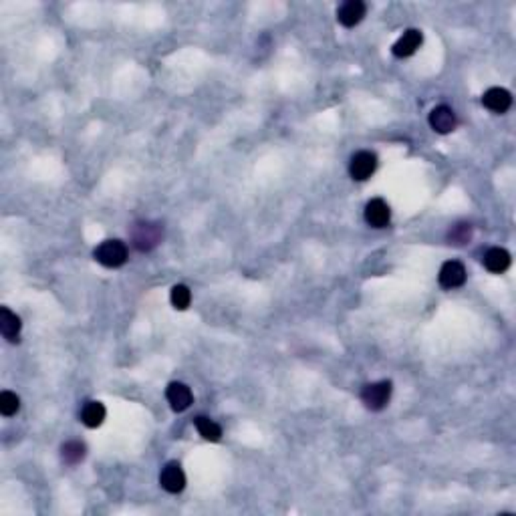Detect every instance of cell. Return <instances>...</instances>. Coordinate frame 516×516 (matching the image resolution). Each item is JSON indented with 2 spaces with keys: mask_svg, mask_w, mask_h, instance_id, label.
<instances>
[{
  "mask_svg": "<svg viewBox=\"0 0 516 516\" xmlns=\"http://www.w3.org/2000/svg\"><path fill=\"white\" fill-rule=\"evenodd\" d=\"M164 240V226L151 220H139L132 226V242L139 252H151Z\"/></svg>",
  "mask_w": 516,
  "mask_h": 516,
  "instance_id": "cell-1",
  "label": "cell"
},
{
  "mask_svg": "<svg viewBox=\"0 0 516 516\" xmlns=\"http://www.w3.org/2000/svg\"><path fill=\"white\" fill-rule=\"evenodd\" d=\"M127 254H130L127 246L121 240H105L93 252L95 260L99 265L105 266V268H120V266H123L127 263Z\"/></svg>",
  "mask_w": 516,
  "mask_h": 516,
  "instance_id": "cell-2",
  "label": "cell"
},
{
  "mask_svg": "<svg viewBox=\"0 0 516 516\" xmlns=\"http://www.w3.org/2000/svg\"><path fill=\"white\" fill-rule=\"evenodd\" d=\"M391 391H394V385L391 382H375V384H367L361 391V401L363 406L371 411H382L387 408L389 399H391Z\"/></svg>",
  "mask_w": 516,
  "mask_h": 516,
  "instance_id": "cell-3",
  "label": "cell"
},
{
  "mask_svg": "<svg viewBox=\"0 0 516 516\" xmlns=\"http://www.w3.org/2000/svg\"><path fill=\"white\" fill-rule=\"evenodd\" d=\"M375 168H377V156L367 149L357 151L349 161V173L353 180H359V182L367 180L371 173L375 172Z\"/></svg>",
  "mask_w": 516,
  "mask_h": 516,
  "instance_id": "cell-4",
  "label": "cell"
},
{
  "mask_svg": "<svg viewBox=\"0 0 516 516\" xmlns=\"http://www.w3.org/2000/svg\"><path fill=\"white\" fill-rule=\"evenodd\" d=\"M437 280H440L442 289H448V291L458 289V287H462L466 282V266L462 263H458V260H448L440 268Z\"/></svg>",
  "mask_w": 516,
  "mask_h": 516,
  "instance_id": "cell-5",
  "label": "cell"
},
{
  "mask_svg": "<svg viewBox=\"0 0 516 516\" xmlns=\"http://www.w3.org/2000/svg\"><path fill=\"white\" fill-rule=\"evenodd\" d=\"M159 484L161 488L170 494H178L185 488V474L182 466L178 462H168L164 466L161 474H159Z\"/></svg>",
  "mask_w": 516,
  "mask_h": 516,
  "instance_id": "cell-6",
  "label": "cell"
},
{
  "mask_svg": "<svg viewBox=\"0 0 516 516\" xmlns=\"http://www.w3.org/2000/svg\"><path fill=\"white\" fill-rule=\"evenodd\" d=\"M365 13H367L365 2H361V0H347V2H343L339 6V11H337V21L345 28H353L363 21Z\"/></svg>",
  "mask_w": 516,
  "mask_h": 516,
  "instance_id": "cell-7",
  "label": "cell"
},
{
  "mask_svg": "<svg viewBox=\"0 0 516 516\" xmlns=\"http://www.w3.org/2000/svg\"><path fill=\"white\" fill-rule=\"evenodd\" d=\"M430 125L437 133H450L458 127V120L454 109L448 105H437L430 113Z\"/></svg>",
  "mask_w": 516,
  "mask_h": 516,
  "instance_id": "cell-8",
  "label": "cell"
},
{
  "mask_svg": "<svg viewBox=\"0 0 516 516\" xmlns=\"http://www.w3.org/2000/svg\"><path fill=\"white\" fill-rule=\"evenodd\" d=\"M365 220L373 228H384V226L389 224V220H391L389 204L382 198H373L371 202H367V206H365Z\"/></svg>",
  "mask_w": 516,
  "mask_h": 516,
  "instance_id": "cell-9",
  "label": "cell"
},
{
  "mask_svg": "<svg viewBox=\"0 0 516 516\" xmlns=\"http://www.w3.org/2000/svg\"><path fill=\"white\" fill-rule=\"evenodd\" d=\"M166 397H168V401H170L173 411H185L192 406V401H194L192 389L185 384H182V382H172V384L168 385Z\"/></svg>",
  "mask_w": 516,
  "mask_h": 516,
  "instance_id": "cell-10",
  "label": "cell"
},
{
  "mask_svg": "<svg viewBox=\"0 0 516 516\" xmlns=\"http://www.w3.org/2000/svg\"><path fill=\"white\" fill-rule=\"evenodd\" d=\"M422 42H424V35H422V30H418V28H410V30H406L397 42L394 45V55L399 57V59H406V57H411V55L415 53L420 47H422Z\"/></svg>",
  "mask_w": 516,
  "mask_h": 516,
  "instance_id": "cell-11",
  "label": "cell"
},
{
  "mask_svg": "<svg viewBox=\"0 0 516 516\" xmlns=\"http://www.w3.org/2000/svg\"><path fill=\"white\" fill-rule=\"evenodd\" d=\"M482 103L494 113H506L512 105V95L503 87H492L482 95Z\"/></svg>",
  "mask_w": 516,
  "mask_h": 516,
  "instance_id": "cell-12",
  "label": "cell"
},
{
  "mask_svg": "<svg viewBox=\"0 0 516 516\" xmlns=\"http://www.w3.org/2000/svg\"><path fill=\"white\" fill-rule=\"evenodd\" d=\"M21 327H23L21 317L14 315L11 309L2 306V309H0V333H2V337H4L8 343H18Z\"/></svg>",
  "mask_w": 516,
  "mask_h": 516,
  "instance_id": "cell-13",
  "label": "cell"
},
{
  "mask_svg": "<svg viewBox=\"0 0 516 516\" xmlns=\"http://www.w3.org/2000/svg\"><path fill=\"white\" fill-rule=\"evenodd\" d=\"M482 263L486 266V270L494 273V275H503L504 270H508L510 266V254L508 251H504L500 246H494L484 252V258Z\"/></svg>",
  "mask_w": 516,
  "mask_h": 516,
  "instance_id": "cell-14",
  "label": "cell"
},
{
  "mask_svg": "<svg viewBox=\"0 0 516 516\" xmlns=\"http://www.w3.org/2000/svg\"><path fill=\"white\" fill-rule=\"evenodd\" d=\"M105 406L101 401H87L81 410V422L87 428H99L105 420Z\"/></svg>",
  "mask_w": 516,
  "mask_h": 516,
  "instance_id": "cell-15",
  "label": "cell"
},
{
  "mask_svg": "<svg viewBox=\"0 0 516 516\" xmlns=\"http://www.w3.org/2000/svg\"><path fill=\"white\" fill-rule=\"evenodd\" d=\"M85 456H87V446L83 442H77V440L67 442V444H63V448H61V458L69 466H75V464L83 462Z\"/></svg>",
  "mask_w": 516,
  "mask_h": 516,
  "instance_id": "cell-16",
  "label": "cell"
},
{
  "mask_svg": "<svg viewBox=\"0 0 516 516\" xmlns=\"http://www.w3.org/2000/svg\"><path fill=\"white\" fill-rule=\"evenodd\" d=\"M194 425H196L200 436L204 437V440H208V442H218L222 437V428L216 424V422H212L210 418H206V415H198L194 420Z\"/></svg>",
  "mask_w": 516,
  "mask_h": 516,
  "instance_id": "cell-17",
  "label": "cell"
},
{
  "mask_svg": "<svg viewBox=\"0 0 516 516\" xmlns=\"http://www.w3.org/2000/svg\"><path fill=\"white\" fill-rule=\"evenodd\" d=\"M472 240V224L468 222H458L448 230V242L454 246H466Z\"/></svg>",
  "mask_w": 516,
  "mask_h": 516,
  "instance_id": "cell-18",
  "label": "cell"
},
{
  "mask_svg": "<svg viewBox=\"0 0 516 516\" xmlns=\"http://www.w3.org/2000/svg\"><path fill=\"white\" fill-rule=\"evenodd\" d=\"M170 301H172L173 309L178 311H185L190 306V301H192V292L185 285H176L170 292Z\"/></svg>",
  "mask_w": 516,
  "mask_h": 516,
  "instance_id": "cell-19",
  "label": "cell"
},
{
  "mask_svg": "<svg viewBox=\"0 0 516 516\" xmlns=\"http://www.w3.org/2000/svg\"><path fill=\"white\" fill-rule=\"evenodd\" d=\"M21 408V397L13 394V391H2L0 394V413L11 418Z\"/></svg>",
  "mask_w": 516,
  "mask_h": 516,
  "instance_id": "cell-20",
  "label": "cell"
}]
</instances>
